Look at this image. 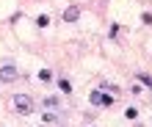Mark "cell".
<instances>
[{
  "mask_svg": "<svg viewBox=\"0 0 152 127\" xmlns=\"http://www.w3.org/2000/svg\"><path fill=\"white\" fill-rule=\"evenodd\" d=\"M14 77H17L14 66H0V80H3V83H8V80H14Z\"/></svg>",
  "mask_w": 152,
  "mask_h": 127,
  "instance_id": "cell-3",
  "label": "cell"
},
{
  "mask_svg": "<svg viewBox=\"0 0 152 127\" xmlns=\"http://www.w3.org/2000/svg\"><path fill=\"white\" fill-rule=\"evenodd\" d=\"M124 113H127V119H136V116H138V108H127Z\"/></svg>",
  "mask_w": 152,
  "mask_h": 127,
  "instance_id": "cell-7",
  "label": "cell"
},
{
  "mask_svg": "<svg viewBox=\"0 0 152 127\" xmlns=\"http://www.w3.org/2000/svg\"><path fill=\"white\" fill-rule=\"evenodd\" d=\"M39 77H42V80H50V77H53V72H50V69H42V72H39Z\"/></svg>",
  "mask_w": 152,
  "mask_h": 127,
  "instance_id": "cell-8",
  "label": "cell"
},
{
  "mask_svg": "<svg viewBox=\"0 0 152 127\" xmlns=\"http://www.w3.org/2000/svg\"><path fill=\"white\" fill-rule=\"evenodd\" d=\"M44 105H50V108L56 105V108H58V99H56V97H47V99H44Z\"/></svg>",
  "mask_w": 152,
  "mask_h": 127,
  "instance_id": "cell-10",
  "label": "cell"
},
{
  "mask_svg": "<svg viewBox=\"0 0 152 127\" xmlns=\"http://www.w3.org/2000/svg\"><path fill=\"white\" fill-rule=\"evenodd\" d=\"M138 80H141L144 86H152V77H149V75H138Z\"/></svg>",
  "mask_w": 152,
  "mask_h": 127,
  "instance_id": "cell-9",
  "label": "cell"
},
{
  "mask_svg": "<svg viewBox=\"0 0 152 127\" xmlns=\"http://www.w3.org/2000/svg\"><path fill=\"white\" fill-rule=\"evenodd\" d=\"M91 102H94V105H111L113 99H111V94H102V91H91Z\"/></svg>",
  "mask_w": 152,
  "mask_h": 127,
  "instance_id": "cell-2",
  "label": "cell"
},
{
  "mask_svg": "<svg viewBox=\"0 0 152 127\" xmlns=\"http://www.w3.org/2000/svg\"><path fill=\"white\" fill-rule=\"evenodd\" d=\"M58 88H61L64 94H69V91H72V86H69V80H66V77H61V80H58Z\"/></svg>",
  "mask_w": 152,
  "mask_h": 127,
  "instance_id": "cell-5",
  "label": "cell"
},
{
  "mask_svg": "<svg viewBox=\"0 0 152 127\" xmlns=\"http://www.w3.org/2000/svg\"><path fill=\"white\" fill-rule=\"evenodd\" d=\"M14 108L20 113H31L33 111V99L28 97V94H14Z\"/></svg>",
  "mask_w": 152,
  "mask_h": 127,
  "instance_id": "cell-1",
  "label": "cell"
},
{
  "mask_svg": "<svg viewBox=\"0 0 152 127\" xmlns=\"http://www.w3.org/2000/svg\"><path fill=\"white\" fill-rule=\"evenodd\" d=\"M36 25H39V28H47V25H50V20H47V17H44V14H42V17H39V20H36Z\"/></svg>",
  "mask_w": 152,
  "mask_h": 127,
  "instance_id": "cell-6",
  "label": "cell"
},
{
  "mask_svg": "<svg viewBox=\"0 0 152 127\" xmlns=\"http://www.w3.org/2000/svg\"><path fill=\"white\" fill-rule=\"evenodd\" d=\"M77 17H80V8H77V6H69L66 11H64V20H66V22H75Z\"/></svg>",
  "mask_w": 152,
  "mask_h": 127,
  "instance_id": "cell-4",
  "label": "cell"
}]
</instances>
